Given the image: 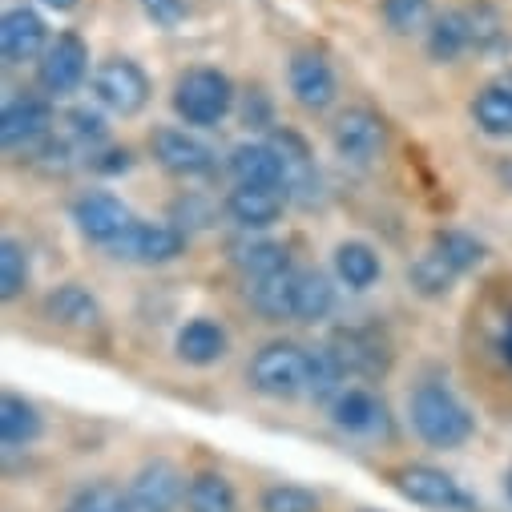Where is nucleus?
Returning a JSON list of instances; mask_svg holds the SVG:
<instances>
[{"mask_svg":"<svg viewBox=\"0 0 512 512\" xmlns=\"http://www.w3.org/2000/svg\"><path fill=\"white\" fill-rule=\"evenodd\" d=\"M408 416H412L416 436L428 448H440V452L464 448L476 436V416L468 412V404L448 388V383H440V379L420 383V388L408 396Z\"/></svg>","mask_w":512,"mask_h":512,"instance_id":"f257e3e1","label":"nucleus"},{"mask_svg":"<svg viewBox=\"0 0 512 512\" xmlns=\"http://www.w3.org/2000/svg\"><path fill=\"white\" fill-rule=\"evenodd\" d=\"M307 347L291 343V339H275V343H263L254 351L250 367H246V379L250 388L267 396V400H295V396H307Z\"/></svg>","mask_w":512,"mask_h":512,"instance_id":"f03ea898","label":"nucleus"},{"mask_svg":"<svg viewBox=\"0 0 512 512\" xmlns=\"http://www.w3.org/2000/svg\"><path fill=\"white\" fill-rule=\"evenodd\" d=\"M234 109V81L222 69H186L174 85V113L186 125H198V130H210L226 113Z\"/></svg>","mask_w":512,"mask_h":512,"instance_id":"7ed1b4c3","label":"nucleus"},{"mask_svg":"<svg viewBox=\"0 0 512 512\" xmlns=\"http://www.w3.org/2000/svg\"><path fill=\"white\" fill-rule=\"evenodd\" d=\"M392 484L400 488L404 500H412L428 512H480L476 496H468L464 484L436 464H400L392 472Z\"/></svg>","mask_w":512,"mask_h":512,"instance_id":"20e7f679","label":"nucleus"},{"mask_svg":"<svg viewBox=\"0 0 512 512\" xmlns=\"http://www.w3.org/2000/svg\"><path fill=\"white\" fill-rule=\"evenodd\" d=\"M331 146L351 166H375L388 150V121L367 105H347L331 121Z\"/></svg>","mask_w":512,"mask_h":512,"instance_id":"39448f33","label":"nucleus"},{"mask_svg":"<svg viewBox=\"0 0 512 512\" xmlns=\"http://www.w3.org/2000/svg\"><path fill=\"white\" fill-rule=\"evenodd\" d=\"M93 97H97L101 109H109L117 117H138L150 105L154 85H150V77L138 61L113 57L93 73Z\"/></svg>","mask_w":512,"mask_h":512,"instance_id":"423d86ee","label":"nucleus"},{"mask_svg":"<svg viewBox=\"0 0 512 512\" xmlns=\"http://www.w3.org/2000/svg\"><path fill=\"white\" fill-rule=\"evenodd\" d=\"M327 351L339 359L343 375H355V379H379L392 367V343L383 339L379 327H359V323L335 327L327 339Z\"/></svg>","mask_w":512,"mask_h":512,"instance_id":"0eeeda50","label":"nucleus"},{"mask_svg":"<svg viewBox=\"0 0 512 512\" xmlns=\"http://www.w3.org/2000/svg\"><path fill=\"white\" fill-rule=\"evenodd\" d=\"M186 238L190 234L170 222H138L134 218V226L109 246V254L121 263H138V267H166L186 254Z\"/></svg>","mask_w":512,"mask_h":512,"instance_id":"6e6552de","label":"nucleus"},{"mask_svg":"<svg viewBox=\"0 0 512 512\" xmlns=\"http://www.w3.org/2000/svg\"><path fill=\"white\" fill-rule=\"evenodd\" d=\"M271 150L279 154L283 162V194L287 202H299V206H315L319 202V190H323V178H319V166H315V154L307 146V138L291 125H275L271 130Z\"/></svg>","mask_w":512,"mask_h":512,"instance_id":"1a4fd4ad","label":"nucleus"},{"mask_svg":"<svg viewBox=\"0 0 512 512\" xmlns=\"http://www.w3.org/2000/svg\"><path fill=\"white\" fill-rule=\"evenodd\" d=\"M53 134V105L37 93H17L0 109V146L9 154H33Z\"/></svg>","mask_w":512,"mask_h":512,"instance_id":"9d476101","label":"nucleus"},{"mask_svg":"<svg viewBox=\"0 0 512 512\" xmlns=\"http://www.w3.org/2000/svg\"><path fill=\"white\" fill-rule=\"evenodd\" d=\"M85 73H89V45H85L73 29L57 33L53 45L45 49V57L37 61V85H41L49 97H69V93H77L81 81H85Z\"/></svg>","mask_w":512,"mask_h":512,"instance_id":"9b49d317","label":"nucleus"},{"mask_svg":"<svg viewBox=\"0 0 512 512\" xmlns=\"http://www.w3.org/2000/svg\"><path fill=\"white\" fill-rule=\"evenodd\" d=\"M150 154L174 178H210L218 170V154L202 138L174 130V125H162V130L150 134Z\"/></svg>","mask_w":512,"mask_h":512,"instance_id":"f8f14e48","label":"nucleus"},{"mask_svg":"<svg viewBox=\"0 0 512 512\" xmlns=\"http://www.w3.org/2000/svg\"><path fill=\"white\" fill-rule=\"evenodd\" d=\"M73 226L81 230V238L97 242V246H113L125 230L134 226V214L117 194L109 190H85L81 198H73Z\"/></svg>","mask_w":512,"mask_h":512,"instance_id":"ddd939ff","label":"nucleus"},{"mask_svg":"<svg viewBox=\"0 0 512 512\" xmlns=\"http://www.w3.org/2000/svg\"><path fill=\"white\" fill-rule=\"evenodd\" d=\"M49 25L41 13L17 5L5 13V21H0V57H5V65H25V61H41L45 49H49Z\"/></svg>","mask_w":512,"mask_h":512,"instance_id":"4468645a","label":"nucleus"},{"mask_svg":"<svg viewBox=\"0 0 512 512\" xmlns=\"http://www.w3.org/2000/svg\"><path fill=\"white\" fill-rule=\"evenodd\" d=\"M222 210H226V218H230L238 230L263 234V230H271V226L283 218L287 194H283V190H267V186H234V190L226 194Z\"/></svg>","mask_w":512,"mask_h":512,"instance_id":"2eb2a0df","label":"nucleus"},{"mask_svg":"<svg viewBox=\"0 0 512 512\" xmlns=\"http://www.w3.org/2000/svg\"><path fill=\"white\" fill-rule=\"evenodd\" d=\"M287 81H291L295 101H299L307 113L331 109V101H335V93H339L335 69L327 65L323 53H295V57H291V69H287Z\"/></svg>","mask_w":512,"mask_h":512,"instance_id":"dca6fc26","label":"nucleus"},{"mask_svg":"<svg viewBox=\"0 0 512 512\" xmlns=\"http://www.w3.org/2000/svg\"><path fill=\"white\" fill-rule=\"evenodd\" d=\"M186 488H190V480L182 476V468L174 464V460H146L138 472H134V480H130V492L142 500V504H150V508H158V512H174L182 500H186Z\"/></svg>","mask_w":512,"mask_h":512,"instance_id":"f3484780","label":"nucleus"},{"mask_svg":"<svg viewBox=\"0 0 512 512\" xmlns=\"http://www.w3.org/2000/svg\"><path fill=\"white\" fill-rule=\"evenodd\" d=\"M331 424L347 436H379L388 432V408L367 388H343L339 400L331 404Z\"/></svg>","mask_w":512,"mask_h":512,"instance_id":"a211bd4d","label":"nucleus"},{"mask_svg":"<svg viewBox=\"0 0 512 512\" xmlns=\"http://www.w3.org/2000/svg\"><path fill=\"white\" fill-rule=\"evenodd\" d=\"M226 170L238 186H267V190H283V162L271 150V142H238L226 154Z\"/></svg>","mask_w":512,"mask_h":512,"instance_id":"6ab92c4d","label":"nucleus"},{"mask_svg":"<svg viewBox=\"0 0 512 512\" xmlns=\"http://www.w3.org/2000/svg\"><path fill=\"white\" fill-rule=\"evenodd\" d=\"M472 121L484 138H512V69L492 77L472 97Z\"/></svg>","mask_w":512,"mask_h":512,"instance_id":"aec40b11","label":"nucleus"},{"mask_svg":"<svg viewBox=\"0 0 512 512\" xmlns=\"http://www.w3.org/2000/svg\"><path fill=\"white\" fill-rule=\"evenodd\" d=\"M460 13L468 21V45H472V53H480V57H504L512 49L508 21H504V13L492 5V0H468Z\"/></svg>","mask_w":512,"mask_h":512,"instance_id":"412c9836","label":"nucleus"},{"mask_svg":"<svg viewBox=\"0 0 512 512\" xmlns=\"http://www.w3.org/2000/svg\"><path fill=\"white\" fill-rule=\"evenodd\" d=\"M230 263L242 271L246 283L254 279H267V275H279V271H291V254L283 242L275 238H238L230 242Z\"/></svg>","mask_w":512,"mask_h":512,"instance_id":"4be33fe9","label":"nucleus"},{"mask_svg":"<svg viewBox=\"0 0 512 512\" xmlns=\"http://www.w3.org/2000/svg\"><path fill=\"white\" fill-rule=\"evenodd\" d=\"M45 315H49V323H57L65 331H93V327H101V303L85 287H77V283H65V287L49 291L45 295Z\"/></svg>","mask_w":512,"mask_h":512,"instance_id":"5701e85b","label":"nucleus"},{"mask_svg":"<svg viewBox=\"0 0 512 512\" xmlns=\"http://www.w3.org/2000/svg\"><path fill=\"white\" fill-rule=\"evenodd\" d=\"M174 347H178V359H182V363H190V367H210V363L226 359L230 335H226V327L214 323V319H190V323L178 331Z\"/></svg>","mask_w":512,"mask_h":512,"instance_id":"b1692460","label":"nucleus"},{"mask_svg":"<svg viewBox=\"0 0 512 512\" xmlns=\"http://www.w3.org/2000/svg\"><path fill=\"white\" fill-rule=\"evenodd\" d=\"M41 432H45V420H41L37 404L17 392H5V400H0V440H5V448L21 452V448L37 444Z\"/></svg>","mask_w":512,"mask_h":512,"instance_id":"393cba45","label":"nucleus"},{"mask_svg":"<svg viewBox=\"0 0 512 512\" xmlns=\"http://www.w3.org/2000/svg\"><path fill=\"white\" fill-rule=\"evenodd\" d=\"M295 279H299V271L291 267V271H279V275L246 283V295H250L254 311H259L263 319H271V323L295 319Z\"/></svg>","mask_w":512,"mask_h":512,"instance_id":"a878e982","label":"nucleus"},{"mask_svg":"<svg viewBox=\"0 0 512 512\" xmlns=\"http://www.w3.org/2000/svg\"><path fill=\"white\" fill-rule=\"evenodd\" d=\"M379 275H383V263L367 242H339L335 246V279L347 291H371L379 283Z\"/></svg>","mask_w":512,"mask_h":512,"instance_id":"bb28decb","label":"nucleus"},{"mask_svg":"<svg viewBox=\"0 0 512 512\" xmlns=\"http://www.w3.org/2000/svg\"><path fill=\"white\" fill-rule=\"evenodd\" d=\"M456 279H460V271L444 259L440 250H432V246L408 263V287H412L420 299H444V295H452Z\"/></svg>","mask_w":512,"mask_h":512,"instance_id":"cd10ccee","label":"nucleus"},{"mask_svg":"<svg viewBox=\"0 0 512 512\" xmlns=\"http://www.w3.org/2000/svg\"><path fill=\"white\" fill-rule=\"evenodd\" d=\"M424 45H428V57L440 61V65H452V61H460L464 53H472L464 13H460V9L440 13V17L432 21V29L424 33Z\"/></svg>","mask_w":512,"mask_h":512,"instance_id":"c85d7f7f","label":"nucleus"},{"mask_svg":"<svg viewBox=\"0 0 512 512\" xmlns=\"http://www.w3.org/2000/svg\"><path fill=\"white\" fill-rule=\"evenodd\" d=\"M186 508L190 512H238V492H234V484L222 472L202 468V472L190 476Z\"/></svg>","mask_w":512,"mask_h":512,"instance_id":"c756f323","label":"nucleus"},{"mask_svg":"<svg viewBox=\"0 0 512 512\" xmlns=\"http://www.w3.org/2000/svg\"><path fill=\"white\" fill-rule=\"evenodd\" d=\"M335 311V287L323 271H299L295 279V323H323Z\"/></svg>","mask_w":512,"mask_h":512,"instance_id":"7c9ffc66","label":"nucleus"},{"mask_svg":"<svg viewBox=\"0 0 512 512\" xmlns=\"http://www.w3.org/2000/svg\"><path fill=\"white\" fill-rule=\"evenodd\" d=\"M69 512H158V508L142 504V500H138L130 488L121 492L117 484L97 480V484H89V488H81V492L73 496Z\"/></svg>","mask_w":512,"mask_h":512,"instance_id":"2f4dec72","label":"nucleus"},{"mask_svg":"<svg viewBox=\"0 0 512 512\" xmlns=\"http://www.w3.org/2000/svg\"><path fill=\"white\" fill-rule=\"evenodd\" d=\"M432 250H440L460 275H472L488 259V246L468 230H436L432 234Z\"/></svg>","mask_w":512,"mask_h":512,"instance_id":"473e14b6","label":"nucleus"},{"mask_svg":"<svg viewBox=\"0 0 512 512\" xmlns=\"http://www.w3.org/2000/svg\"><path fill=\"white\" fill-rule=\"evenodd\" d=\"M29 279H33V267H29V250L21 238H5L0 242V299L13 303L29 291Z\"/></svg>","mask_w":512,"mask_h":512,"instance_id":"72a5a7b5","label":"nucleus"},{"mask_svg":"<svg viewBox=\"0 0 512 512\" xmlns=\"http://www.w3.org/2000/svg\"><path fill=\"white\" fill-rule=\"evenodd\" d=\"M379 17L396 37H416L428 33L436 13H432V0H379Z\"/></svg>","mask_w":512,"mask_h":512,"instance_id":"f704fd0d","label":"nucleus"},{"mask_svg":"<svg viewBox=\"0 0 512 512\" xmlns=\"http://www.w3.org/2000/svg\"><path fill=\"white\" fill-rule=\"evenodd\" d=\"M343 367H339V359L327 351V347H319V351H311L307 355V396L315 400V404H335L339 400V392H343Z\"/></svg>","mask_w":512,"mask_h":512,"instance_id":"c9c22d12","label":"nucleus"},{"mask_svg":"<svg viewBox=\"0 0 512 512\" xmlns=\"http://www.w3.org/2000/svg\"><path fill=\"white\" fill-rule=\"evenodd\" d=\"M65 138H69L73 146L97 154V146H105V138H109V125H105V117H101L97 109L73 105V109L65 113Z\"/></svg>","mask_w":512,"mask_h":512,"instance_id":"e433bc0d","label":"nucleus"},{"mask_svg":"<svg viewBox=\"0 0 512 512\" xmlns=\"http://www.w3.org/2000/svg\"><path fill=\"white\" fill-rule=\"evenodd\" d=\"M259 508L263 512H319L323 500L315 488H303V484H271L263 488Z\"/></svg>","mask_w":512,"mask_h":512,"instance_id":"4c0bfd02","label":"nucleus"},{"mask_svg":"<svg viewBox=\"0 0 512 512\" xmlns=\"http://www.w3.org/2000/svg\"><path fill=\"white\" fill-rule=\"evenodd\" d=\"M174 222H178V230H206V226H214V218H218V206L210 202V198H202V194H182L174 206Z\"/></svg>","mask_w":512,"mask_h":512,"instance_id":"58836bf2","label":"nucleus"},{"mask_svg":"<svg viewBox=\"0 0 512 512\" xmlns=\"http://www.w3.org/2000/svg\"><path fill=\"white\" fill-rule=\"evenodd\" d=\"M45 174H69L73 170V142L69 138H57V134H49L33 154H29Z\"/></svg>","mask_w":512,"mask_h":512,"instance_id":"ea45409f","label":"nucleus"},{"mask_svg":"<svg viewBox=\"0 0 512 512\" xmlns=\"http://www.w3.org/2000/svg\"><path fill=\"white\" fill-rule=\"evenodd\" d=\"M138 5H142L146 21H154L158 29H178L190 17V0H138Z\"/></svg>","mask_w":512,"mask_h":512,"instance_id":"a19ab883","label":"nucleus"},{"mask_svg":"<svg viewBox=\"0 0 512 512\" xmlns=\"http://www.w3.org/2000/svg\"><path fill=\"white\" fill-rule=\"evenodd\" d=\"M89 170L113 178V174H130L134 170V150H125V146H109V150H97L89 154Z\"/></svg>","mask_w":512,"mask_h":512,"instance_id":"79ce46f5","label":"nucleus"},{"mask_svg":"<svg viewBox=\"0 0 512 512\" xmlns=\"http://www.w3.org/2000/svg\"><path fill=\"white\" fill-rule=\"evenodd\" d=\"M242 125L246 130H267L271 125V101L263 89H250V97L242 101Z\"/></svg>","mask_w":512,"mask_h":512,"instance_id":"37998d69","label":"nucleus"},{"mask_svg":"<svg viewBox=\"0 0 512 512\" xmlns=\"http://www.w3.org/2000/svg\"><path fill=\"white\" fill-rule=\"evenodd\" d=\"M496 347H500V359L512 367V311H508V319H504V331H500V343H496Z\"/></svg>","mask_w":512,"mask_h":512,"instance_id":"c03bdc74","label":"nucleus"},{"mask_svg":"<svg viewBox=\"0 0 512 512\" xmlns=\"http://www.w3.org/2000/svg\"><path fill=\"white\" fill-rule=\"evenodd\" d=\"M41 5H45V9H53V13H73V9L81 5V0H41Z\"/></svg>","mask_w":512,"mask_h":512,"instance_id":"a18cd8bd","label":"nucleus"},{"mask_svg":"<svg viewBox=\"0 0 512 512\" xmlns=\"http://www.w3.org/2000/svg\"><path fill=\"white\" fill-rule=\"evenodd\" d=\"M496 174H500V182H504V186L512 190V158H504V162L496 166Z\"/></svg>","mask_w":512,"mask_h":512,"instance_id":"49530a36","label":"nucleus"},{"mask_svg":"<svg viewBox=\"0 0 512 512\" xmlns=\"http://www.w3.org/2000/svg\"><path fill=\"white\" fill-rule=\"evenodd\" d=\"M508 496H512V472H508Z\"/></svg>","mask_w":512,"mask_h":512,"instance_id":"de8ad7c7","label":"nucleus"},{"mask_svg":"<svg viewBox=\"0 0 512 512\" xmlns=\"http://www.w3.org/2000/svg\"><path fill=\"white\" fill-rule=\"evenodd\" d=\"M363 512H375V508H363Z\"/></svg>","mask_w":512,"mask_h":512,"instance_id":"09e8293b","label":"nucleus"}]
</instances>
